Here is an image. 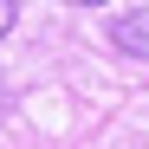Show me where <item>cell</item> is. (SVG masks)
Here are the masks:
<instances>
[{
	"instance_id": "cell-2",
	"label": "cell",
	"mask_w": 149,
	"mask_h": 149,
	"mask_svg": "<svg viewBox=\"0 0 149 149\" xmlns=\"http://www.w3.org/2000/svg\"><path fill=\"white\" fill-rule=\"evenodd\" d=\"M13 19H19V13H13V0H0V39L13 33Z\"/></svg>"
},
{
	"instance_id": "cell-3",
	"label": "cell",
	"mask_w": 149,
	"mask_h": 149,
	"mask_svg": "<svg viewBox=\"0 0 149 149\" xmlns=\"http://www.w3.org/2000/svg\"><path fill=\"white\" fill-rule=\"evenodd\" d=\"M71 7H104V0H71Z\"/></svg>"
},
{
	"instance_id": "cell-1",
	"label": "cell",
	"mask_w": 149,
	"mask_h": 149,
	"mask_svg": "<svg viewBox=\"0 0 149 149\" xmlns=\"http://www.w3.org/2000/svg\"><path fill=\"white\" fill-rule=\"evenodd\" d=\"M110 45H117V52H130V58H149V7L110 19Z\"/></svg>"
}]
</instances>
